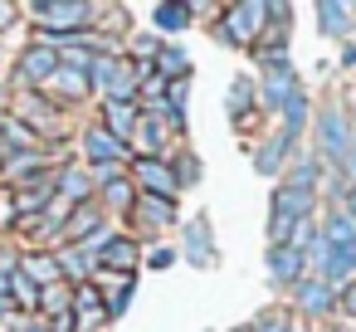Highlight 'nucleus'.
<instances>
[{
    "mask_svg": "<svg viewBox=\"0 0 356 332\" xmlns=\"http://www.w3.org/2000/svg\"><path fill=\"white\" fill-rule=\"evenodd\" d=\"M273 215L307 220V215H312V191H298V186H283V191H273Z\"/></svg>",
    "mask_w": 356,
    "mask_h": 332,
    "instance_id": "9d476101",
    "label": "nucleus"
},
{
    "mask_svg": "<svg viewBox=\"0 0 356 332\" xmlns=\"http://www.w3.org/2000/svg\"><path fill=\"white\" fill-rule=\"evenodd\" d=\"M35 15H40V30H44V40L49 35H79L88 20H93V6H83V0H44V6H35Z\"/></svg>",
    "mask_w": 356,
    "mask_h": 332,
    "instance_id": "f257e3e1",
    "label": "nucleus"
},
{
    "mask_svg": "<svg viewBox=\"0 0 356 332\" xmlns=\"http://www.w3.org/2000/svg\"><path fill=\"white\" fill-rule=\"evenodd\" d=\"M127 303H132V278H122V288L113 293V303L103 308V317H118V313H127Z\"/></svg>",
    "mask_w": 356,
    "mask_h": 332,
    "instance_id": "72a5a7b5",
    "label": "nucleus"
},
{
    "mask_svg": "<svg viewBox=\"0 0 356 332\" xmlns=\"http://www.w3.org/2000/svg\"><path fill=\"white\" fill-rule=\"evenodd\" d=\"M98 264L113 269V274H127V269L137 264V244H132V239H103V244H98Z\"/></svg>",
    "mask_w": 356,
    "mask_h": 332,
    "instance_id": "9b49d317",
    "label": "nucleus"
},
{
    "mask_svg": "<svg viewBox=\"0 0 356 332\" xmlns=\"http://www.w3.org/2000/svg\"><path fill=\"white\" fill-rule=\"evenodd\" d=\"M93 269H98V249L74 244V249H64V254H59V274H69V278H88Z\"/></svg>",
    "mask_w": 356,
    "mask_h": 332,
    "instance_id": "dca6fc26",
    "label": "nucleus"
},
{
    "mask_svg": "<svg viewBox=\"0 0 356 332\" xmlns=\"http://www.w3.org/2000/svg\"><path fill=\"white\" fill-rule=\"evenodd\" d=\"M103 191H108V205H118V210L132 205V186H127V181H108Z\"/></svg>",
    "mask_w": 356,
    "mask_h": 332,
    "instance_id": "f704fd0d",
    "label": "nucleus"
},
{
    "mask_svg": "<svg viewBox=\"0 0 356 332\" xmlns=\"http://www.w3.org/2000/svg\"><path fill=\"white\" fill-rule=\"evenodd\" d=\"M15 25V6H0V30H10Z\"/></svg>",
    "mask_w": 356,
    "mask_h": 332,
    "instance_id": "ea45409f",
    "label": "nucleus"
},
{
    "mask_svg": "<svg viewBox=\"0 0 356 332\" xmlns=\"http://www.w3.org/2000/svg\"><path fill=\"white\" fill-rule=\"evenodd\" d=\"M54 332H74V317H69V313H59V317H54Z\"/></svg>",
    "mask_w": 356,
    "mask_h": 332,
    "instance_id": "a19ab883",
    "label": "nucleus"
},
{
    "mask_svg": "<svg viewBox=\"0 0 356 332\" xmlns=\"http://www.w3.org/2000/svg\"><path fill=\"white\" fill-rule=\"evenodd\" d=\"M69 298H74V293H69L64 283H44V288H40V308H44V313H54V317L69 308Z\"/></svg>",
    "mask_w": 356,
    "mask_h": 332,
    "instance_id": "a878e982",
    "label": "nucleus"
},
{
    "mask_svg": "<svg viewBox=\"0 0 356 332\" xmlns=\"http://www.w3.org/2000/svg\"><path fill=\"white\" fill-rule=\"evenodd\" d=\"M249 332H293V327H288V317H283V313H264Z\"/></svg>",
    "mask_w": 356,
    "mask_h": 332,
    "instance_id": "c9c22d12",
    "label": "nucleus"
},
{
    "mask_svg": "<svg viewBox=\"0 0 356 332\" xmlns=\"http://www.w3.org/2000/svg\"><path fill=\"white\" fill-rule=\"evenodd\" d=\"M59 191H64L69 200H79V196L88 191V176H83V171H64V176H59Z\"/></svg>",
    "mask_w": 356,
    "mask_h": 332,
    "instance_id": "2f4dec72",
    "label": "nucleus"
},
{
    "mask_svg": "<svg viewBox=\"0 0 356 332\" xmlns=\"http://www.w3.org/2000/svg\"><path fill=\"white\" fill-rule=\"evenodd\" d=\"M302 122H307V98H302V93H293V98L283 103V137H298V132H302Z\"/></svg>",
    "mask_w": 356,
    "mask_h": 332,
    "instance_id": "4be33fe9",
    "label": "nucleus"
},
{
    "mask_svg": "<svg viewBox=\"0 0 356 332\" xmlns=\"http://www.w3.org/2000/svg\"><path fill=\"white\" fill-rule=\"evenodd\" d=\"M10 293H15V303H20V308H40V288H35V283H30L25 274H15Z\"/></svg>",
    "mask_w": 356,
    "mask_h": 332,
    "instance_id": "7c9ffc66",
    "label": "nucleus"
},
{
    "mask_svg": "<svg viewBox=\"0 0 356 332\" xmlns=\"http://www.w3.org/2000/svg\"><path fill=\"white\" fill-rule=\"evenodd\" d=\"M98 230H103V215H98L93 205H79V210H74L69 235H74V239H83V235H98Z\"/></svg>",
    "mask_w": 356,
    "mask_h": 332,
    "instance_id": "b1692460",
    "label": "nucleus"
},
{
    "mask_svg": "<svg viewBox=\"0 0 356 332\" xmlns=\"http://www.w3.org/2000/svg\"><path fill=\"white\" fill-rule=\"evenodd\" d=\"M83 152L93 157V161H103V166H113L118 157H127V142H118L108 127H88L83 132Z\"/></svg>",
    "mask_w": 356,
    "mask_h": 332,
    "instance_id": "6e6552de",
    "label": "nucleus"
},
{
    "mask_svg": "<svg viewBox=\"0 0 356 332\" xmlns=\"http://www.w3.org/2000/svg\"><path fill=\"white\" fill-rule=\"evenodd\" d=\"M49 88H54V93H64V98H83V93H88V74H79V69H64V64H59V74L49 79Z\"/></svg>",
    "mask_w": 356,
    "mask_h": 332,
    "instance_id": "412c9836",
    "label": "nucleus"
},
{
    "mask_svg": "<svg viewBox=\"0 0 356 332\" xmlns=\"http://www.w3.org/2000/svg\"><path fill=\"white\" fill-rule=\"evenodd\" d=\"M103 127H108L118 142H127V137L137 132V108H132V103H108V108H103Z\"/></svg>",
    "mask_w": 356,
    "mask_h": 332,
    "instance_id": "4468645a",
    "label": "nucleus"
},
{
    "mask_svg": "<svg viewBox=\"0 0 356 332\" xmlns=\"http://www.w3.org/2000/svg\"><path fill=\"white\" fill-rule=\"evenodd\" d=\"M25 278H30V283H35V278H40V283H44V278H49V283H59V259H44V254H40V259H30V264H25Z\"/></svg>",
    "mask_w": 356,
    "mask_h": 332,
    "instance_id": "c85d7f7f",
    "label": "nucleus"
},
{
    "mask_svg": "<svg viewBox=\"0 0 356 332\" xmlns=\"http://www.w3.org/2000/svg\"><path fill=\"white\" fill-rule=\"evenodd\" d=\"M288 152H293V137H283V132H273V137H268V142L259 147V157H254V166H259L264 176H273V171L283 166V157H288Z\"/></svg>",
    "mask_w": 356,
    "mask_h": 332,
    "instance_id": "2eb2a0df",
    "label": "nucleus"
},
{
    "mask_svg": "<svg viewBox=\"0 0 356 332\" xmlns=\"http://www.w3.org/2000/svg\"><path fill=\"white\" fill-rule=\"evenodd\" d=\"M317 25H322V35H346L351 30V10L337 6V0H322V6H317Z\"/></svg>",
    "mask_w": 356,
    "mask_h": 332,
    "instance_id": "aec40b11",
    "label": "nucleus"
},
{
    "mask_svg": "<svg viewBox=\"0 0 356 332\" xmlns=\"http://www.w3.org/2000/svg\"><path fill=\"white\" fill-rule=\"evenodd\" d=\"M317 142H322V157L327 161H341L346 157V142H351V122L341 108H327L322 122H317Z\"/></svg>",
    "mask_w": 356,
    "mask_h": 332,
    "instance_id": "39448f33",
    "label": "nucleus"
},
{
    "mask_svg": "<svg viewBox=\"0 0 356 332\" xmlns=\"http://www.w3.org/2000/svg\"><path fill=\"white\" fill-rule=\"evenodd\" d=\"M293 293H298V308H302V313H327V308H332V283H327V278L302 274V278L293 283Z\"/></svg>",
    "mask_w": 356,
    "mask_h": 332,
    "instance_id": "1a4fd4ad",
    "label": "nucleus"
},
{
    "mask_svg": "<svg viewBox=\"0 0 356 332\" xmlns=\"http://www.w3.org/2000/svg\"><path fill=\"white\" fill-rule=\"evenodd\" d=\"M0 137H6V157H20V152H35L40 147V132L20 118H6V127H0Z\"/></svg>",
    "mask_w": 356,
    "mask_h": 332,
    "instance_id": "f8f14e48",
    "label": "nucleus"
},
{
    "mask_svg": "<svg viewBox=\"0 0 356 332\" xmlns=\"http://www.w3.org/2000/svg\"><path fill=\"white\" fill-rule=\"evenodd\" d=\"M74 303H79V317H83V322H98V317H103V308H98V288H93V283H83V288L74 293Z\"/></svg>",
    "mask_w": 356,
    "mask_h": 332,
    "instance_id": "bb28decb",
    "label": "nucleus"
},
{
    "mask_svg": "<svg viewBox=\"0 0 356 332\" xmlns=\"http://www.w3.org/2000/svg\"><path fill=\"white\" fill-rule=\"evenodd\" d=\"M268 274H273L278 283H298V278H302V254H298L293 244H278V249L268 254Z\"/></svg>",
    "mask_w": 356,
    "mask_h": 332,
    "instance_id": "ddd939ff",
    "label": "nucleus"
},
{
    "mask_svg": "<svg viewBox=\"0 0 356 332\" xmlns=\"http://www.w3.org/2000/svg\"><path fill=\"white\" fill-rule=\"evenodd\" d=\"M341 308L356 317V283H346V293H341Z\"/></svg>",
    "mask_w": 356,
    "mask_h": 332,
    "instance_id": "58836bf2",
    "label": "nucleus"
},
{
    "mask_svg": "<svg viewBox=\"0 0 356 332\" xmlns=\"http://www.w3.org/2000/svg\"><path fill=\"white\" fill-rule=\"evenodd\" d=\"M54 74H59V49L35 45V49L20 54V79H30V84H49Z\"/></svg>",
    "mask_w": 356,
    "mask_h": 332,
    "instance_id": "423d86ee",
    "label": "nucleus"
},
{
    "mask_svg": "<svg viewBox=\"0 0 356 332\" xmlns=\"http://www.w3.org/2000/svg\"><path fill=\"white\" fill-rule=\"evenodd\" d=\"M341 166L356 176V127H351V142H346V157H341Z\"/></svg>",
    "mask_w": 356,
    "mask_h": 332,
    "instance_id": "4c0bfd02",
    "label": "nucleus"
},
{
    "mask_svg": "<svg viewBox=\"0 0 356 332\" xmlns=\"http://www.w3.org/2000/svg\"><path fill=\"white\" fill-rule=\"evenodd\" d=\"M132 205H137V220H142V225H171V220H176V205L161 200V196H142V200H132Z\"/></svg>",
    "mask_w": 356,
    "mask_h": 332,
    "instance_id": "6ab92c4d",
    "label": "nucleus"
},
{
    "mask_svg": "<svg viewBox=\"0 0 356 332\" xmlns=\"http://www.w3.org/2000/svg\"><path fill=\"white\" fill-rule=\"evenodd\" d=\"M293 93H298V79H293L288 59H283V54L264 59V88H259L254 98H264V108H283V103H288Z\"/></svg>",
    "mask_w": 356,
    "mask_h": 332,
    "instance_id": "7ed1b4c3",
    "label": "nucleus"
},
{
    "mask_svg": "<svg viewBox=\"0 0 356 332\" xmlns=\"http://www.w3.org/2000/svg\"><path fill=\"white\" fill-rule=\"evenodd\" d=\"M171 176H176V186H195V176H200V161H195V157H181Z\"/></svg>",
    "mask_w": 356,
    "mask_h": 332,
    "instance_id": "473e14b6",
    "label": "nucleus"
},
{
    "mask_svg": "<svg viewBox=\"0 0 356 332\" xmlns=\"http://www.w3.org/2000/svg\"><path fill=\"white\" fill-rule=\"evenodd\" d=\"M88 84H103L113 93V103H132L137 93V69L122 64V59H93L88 64Z\"/></svg>",
    "mask_w": 356,
    "mask_h": 332,
    "instance_id": "f03ea898",
    "label": "nucleus"
},
{
    "mask_svg": "<svg viewBox=\"0 0 356 332\" xmlns=\"http://www.w3.org/2000/svg\"><path fill=\"white\" fill-rule=\"evenodd\" d=\"M147 264H152V269H166V264H176V249H166V244H156V249L147 254Z\"/></svg>",
    "mask_w": 356,
    "mask_h": 332,
    "instance_id": "e433bc0d",
    "label": "nucleus"
},
{
    "mask_svg": "<svg viewBox=\"0 0 356 332\" xmlns=\"http://www.w3.org/2000/svg\"><path fill=\"white\" fill-rule=\"evenodd\" d=\"M137 142H142L147 152H156V147H161V122H156V118H137Z\"/></svg>",
    "mask_w": 356,
    "mask_h": 332,
    "instance_id": "c756f323",
    "label": "nucleus"
},
{
    "mask_svg": "<svg viewBox=\"0 0 356 332\" xmlns=\"http://www.w3.org/2000/svg\"><path fill=\"white\" fill-rule=\"evenodd\" d=\"M346 215H351V220H356V186H351V191H346Z\"/></svg>",
    "mask_w": 356,
    "mask_h": 332,
    "instance_id": "79ce46f5",
    "label": "nucleus"
},
{
    "mask_svg": "<svg viewBox=\"0 0 356 332\" xmlns=\"http://www.w3.org/2000/svg\"><path fill=\"white\" fill-rule=\"evenodd\" d=\"M186 69H191V59H186L181 49H161V54H156V74H161V79H186Z\"/></svg>",
    "mask_w": 356,
    "mask_h": 332,
    "instance_id": "5701e85b",
    "label": "nucleus"
},
{
    "mask_svg": "<svg viewBox=\"0 0 356 332\" xmlns=\"http://www.w3.org/2000/svg\"><path fill=\"white\" fill-rule=\"evenodd\" d=\"M259 20H268V6H234V10H225L220 40L225 45H244V40L259 35Z\"/></svg>",
    "mask_w": 356,
    "mask_h": 332,
    "instance_id": "20e7f679",
    "label": "nucleus"
},
{
    "mask_svg": "<svg viewBox=\"0 0 356 332\" xmlns=\"http://www.w3.org/2000/svg\"><path fill=\"white\" fill-rule=\"evenodd\" d=\"M186 20H191V6H156V25H161L166 35L186 30Z\"/></svg>",
    "mask_w": 356,
    "mask_h": 332,
    "instance_id": "393cba45",
    "label": "nucleus"
},
{
    "mask_svg": "<svg viewBox=\"0 0 356 332\" xmlns=\"http://www.w3.org/2000/svg\"><path fill=\"white\" fill-rule=\"evenodd\" d=\"M322 239H327V244H337V249H356V220H351L346 210L327 215V225H322Z\"/></svg>",
    "mask_w": 356,
    "mask_h": 332,
    "instance_id": "f3484780",
    "label": "nucleus"
},
{
    "mask_svg": "<svg viewBox=\"0 0 356 332\" xmlns=\"http://www.w3.org/2000/svg\"><path fill=\"white\" fill-rule=\"evenodd\" d=\"M186 254H191V264H200V269H205V264L215 259V244H210V230H205L200 220H191V225H186Z\"/></svg>",
    "mask_w": 356,
    "mask_h": 332,
    "instance_id": "a211bd4d",
    "label": "nucleus"
},
{
    "mask_svg": "<svg viewBox=\"0 0 356 332\" xmlns=\"http://www.w3.org/2000/svg\"><path fill=\"white\" fill-rule=\"evenodd\" d=\"M137 181L147 186V196H161V200L176 196V176H171V166H161L156 157H142V161H137Z\"/></svg>",
    "mask_w": 356,
    "mask_h": 332,
    "instance_id": "0eeeda50",
    "label": "nucleus"
},
{
    "mask_svg": "<svg viewBox=\"0 0 356 332\" xmlns=\"http://www.w3.org/2000/svg\"><path fill=\"white\" fill-rule=\"evenodd\" d=\"M249 103H254V84H244V79H234V84H229V118H239V113H249Z\"/></svg>",
    "mask_w": 356,
    "mask_h": 332,
    "instance_id": "cd10ccee",
    "label": "nucleus"
}]
</instances>
